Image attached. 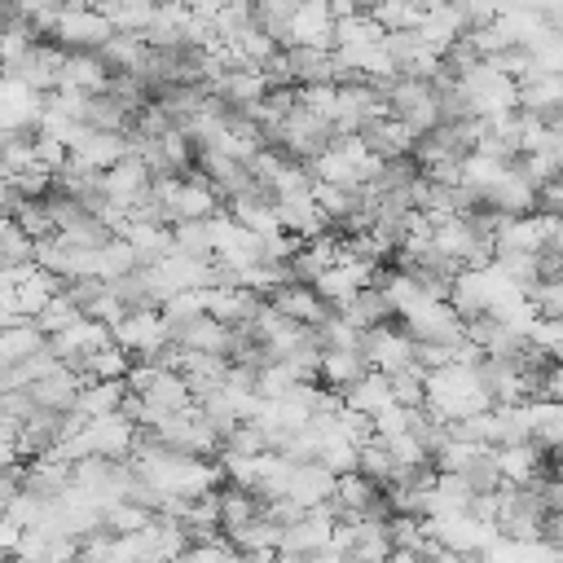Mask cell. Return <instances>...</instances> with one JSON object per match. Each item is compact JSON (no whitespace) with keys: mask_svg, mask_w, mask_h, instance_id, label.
<instances>
[{"mask_svg":"<svg viewBox=\"0 0 563 563\" xmlns=\"http://www.w3.org/2000/svg\"><path fill=\"white\" fill-rule=\"evenodd\" d=\"M0 79H4V66H0Z\"/></svg>","mask_w":563,"mask_h":563,"instance_id":"obj_3","label":"cell"},{"mask_svg":"<svg viewBox=\"0 0 563 563\" xmlns=\"http://www.w3.org/2000/svg\"><path fill=\"white\" fill-rule=\"evenodd\" d=\"M48 35H53V44H62V48H70V53H101L106 40L119 35V31L110 26V18H106L101 9H66V4H62Z\"/></svg>","mask_w":563,"mask_h":563,"instance_id":"obj_1","label":"cell"},{"mask_svg":"<svg viewBox=\"0 0 563 563\" xmlns=\"http://www.w3.org/2000/svg\"><path fill=\"white\" fill-rule=\"evenodd\" d=\"M0 35H4V22H0Z\"/></svg>","mask_w":563,"mask_h":563,"instance_id":"obj_4","label":"cell"},{"mask_svg":"<svg viewBox=\"0 0 563 563\" xmlns=\"http://www.w3.org/2000/svg\"><path fill=\"white\" fill-rule=\"evenodd\" d=\"M0 264L4 268H26V264H35V242L4 216L0 220Z\"/></svg>","mask_w":563,"mask_h":563,"instance_id":"obj_2","label":"cell"}]
</instances>
